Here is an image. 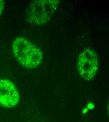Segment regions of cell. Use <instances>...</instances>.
I'll return each instance as SVG.
<instances>
[{
  "label": "cell",
  "mask_w": 109,
  "mask_h": 122,
  "mask_svg": "<svg viewBox=\"0 0 109 122\" xmlns=\"http://www.w3.org/2000/svg\"><path fill=\"white\" fill-rule=\"evenodd\" d=\"M58 3L57 0H34L27 10L28 18L37 25L46 24L56 10Z\"/></svg>",
  "instance_id": "7a4b0ae2"
},
{
  "label": "cell",
  "mask_w": 109,
  "mask_h": 122,
  "mask_svg": "<svg viewBox=\"0 0 109 122\" xmlns=\"http://www.w3.org/2000/svg\"><path fill=\"white\" fill-rule=\"evenodd\" d=\"M98 69L97 58L91 50L87 49L79 56L78 59V70L84 79L89 80L95 75Z\"/></svg>",
  "instance_id": "3957f363"
},
{
  "label": "cell",
  "mask_w": 109,
  "mask_h": 122,
  "mask_svg": "<svg viewBox=\"0 0 109 122\" xmlns=\"http://www.w3.org/2000/svg\"><path fill=\"white\" fill-rule=\"evenodd\" d=\"M12 48L16 60L26 68L35 69L42 64V54L41 50L26 38H16Z\"/></svg>",
  "instance_id": "6da1fadb"
},
{
  "label": "cell",
  "mask_w": 109,
  "mask_h": 122,
  "mask_svg": "<svg viewBox=\"0 0 109 122\" xmlns=\"http://www.w3.org/2000/svg\"><path fill=\"white\" fill-rule=\"evenodd\" d=\"M19 101V94L15 85L7 79L0 80V106L12 107Z\"/></svg>",
  "instance_id": "277c9868"
},
{
  "label": "cell",
  "mask_w": 109,
  "mask_h": 122,
  "mask_svg": "<svg viewBox=\"0 0 109 122\" xmlns=\"http://www.w3.org/2000/svg\"><path fill=\"white\" fill-rule=\"evenodd\" d=\"M4 1L3 0H0V16L1 15L3 8H4Z\"/></svg>",
  "instance_id": "5b68a950"
}]
</instances>
